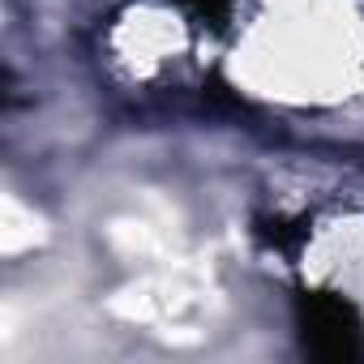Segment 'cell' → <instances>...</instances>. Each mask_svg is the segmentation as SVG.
Listing matches in <instances>:
<instances>
[{
    "instance_id": "3",
    "label": "cell",
    "mask_w": 364,
    "mask_h": 364,
    "mask_svg": "<svg viewBox=\"0 0 364 364\" xmlns=\"http://www.w3.org/2000/svg\"><path fill=\"white\" fill-rule=\"evenodd\" d=\"M171 5H185V9H193L198 18H206V22H223L228 9H232V0H171Z\"/></svg>"
},
{
    "instance_id": "1",
    "label": "cell",
    "mask_w": 364,
    "mask_h": 364,
    "mask_svg": "<svg viewBox=\"0 0 364 364\" xmlns=\"http://www.w3.org/2000/svg\"><path fill=\"white\" fill-rule=\"evenodd\" d=\"M300 351L321 364H355L364 360V317L360 309L330 287H300L291 296Z\"/></svg>"
},
{
    "instance_id": "2",
    "label": "cell",
    "mask_w": 364,
    "mask_h": 364,
    "mask_svg": "<svg viewBox=\"0 0 364 364\" xmlns=\"http://www.w3.org/2000/svg\"><path fill=\"white\" fill-rule=\"evenodd\" d=\"M253 232L266 249H279V253H296L309 240V223L304 219H283V215H262L253 223Z\"/></svg>"
}]
</instances>
